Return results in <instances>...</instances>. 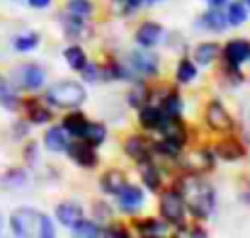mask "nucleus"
<instances>
[{
	"mask_svg": "<svg viewBox=\"0 0 250 238\" xmlns=\"http://www.w3.org/2000/svg\"><path fill=\"white\" fill-rule=\"evenodd\" d=\"M167 27L156 20V17H136L134 20V27L129 32V42L131 46H139V49H163V42H166Z\"/></svg>",
	"mask_w": 250,
	"mask_h": 238,
	"instance_id": "f8f14e48",
	"label": "nucleus"
},
{
	"mask_svg": "<svg viewBox=\"0 0 250 238\" xmlns=\"http://www.w3.org/2000/svg\"><path fill=\"white\" fill-rule=\"evenodd\" d=\"M192 32L199 37H226L231 32L224 7H204L192 20Z\"/></svg>",
	"mask_w": 250,
	"mask_h": 238,
	"instance_id": "a211bd4d",
	"label": "nucleus"
},
{
	"mask_svg": "<svg viewBox=\"0 0 250 238\" xmlns=\"http://www.w3.org/2000/svg\"><path fill=\"white\" fill-rule=\"evenodd\" d=\"M151 100V83L148 80H131L124 85V95H122V105L129 112H136L141 105H146Z\"/></svg>",
	"mask_w": 250,
	"mask_h": 238,
	"instance_id": "c756f323",
	"label": "nucleus"
},
{
	"mask_svg": "<svg viewBox=\"0 0 250 238\" xmlns=\"http://www.w3.org/2000/svg\"><path fill=\"white\" fill-rule=\"evenodd\" d=\"M39 141H42V149H44L46 156H51V158H63V153H66V149H68V144H71V136H68V131L61 127V122L54 119L51 124L44 127Z\"/></svg>",
	"mask_w": 250,
	"mask_h": 238,
	"instance_id": "393cba45",
	"label": "nucleus"
},
{
	"mask_svg": "<svg viewBox=\"0 0 250 238\" xmlns=\"http://www.w3.org/2000/svg\"><path fill=\"white\" fill-rule=\"evenodd\" d=\"M224 12H226V20H229L231 32H238V29H243V27L250 24V10H248V5L241 2V0H229L224 5Z\"/></svg>",
	"mask_w": 250,
	"mask_h": 238,
	"instance_id": "e433bc0d",
	"label": "nucleus"
},
{
	"mask_svg": "<svg viewBox=\"0 0 250 238\" xmlns=\"http://www.w3.org/2000/svg\"><path fill=\"white\" fill-rule=\"evenodd\" d=\"M172 170L214 175V173L219 170V158H216V151H214V141H211V136H202L199 141H194V144L182 153V158L177 160V165H175Z\"/></svg>",
	"mask_w": 250,
	"mask_h": 238,
	"instance_id": "423d86ee",
	"label": "nucleus"
},
{
	"mask_svg": "<svg viewBox=\"0 0 250 238\" xmlns=\"http://www.w3.org/2000/svg\"><path fill=\"white\" fill-rule=\"evenodd\" d=\"M32 131H34V127L17 112L15 114V119L10 122V127H7V134H10V141H15V144H22V141H27L29 136H32Z\"/></svg>",
	"mask_w": 250,
	"mask_h": 238,
	"instance_id": "79ce46f5",
	"label": "nucleus"
},
{
	"mask_svg": "<svg viewBox=\"0 0 250 238\" xmlns=\"http://www.w3.org/2000/svg\"><path fill=\"white\" fill-rule=\"evenodd\" d=\"M214 141V151H216V158L219 165H229V168H238L243 163L250 160V146L248 141L233 131V134H224V136H216L211 139Z\"/></svg>",
	"mask_w": 250,
	"mask_h": 238,
	"instance_id": "ddd939ff",
	"label": "nucleus"
},
{
	"mask_svg": "<svg viewBox=\"0 0 250 238\" xmlns=\"http://www.w3.org/2000/svg\"><path fill=\"white\" fill-rule=\"evenodd\" d=\"M61 7L76 17H83V20H102V2L100 0H63Z\"/></svg>",
	"mask_w": 250,
	"mask_h": 238,
	"instance_id": "72a5a7b5",
	"label": "nucleus"
},
{
	"mask_svg": "<svg viewBox=\"0 0 250 238\" xmlns=\"http://www.w3.org/2000/svg\"><path fill=\"white\" fill-rule=\"evenodd\" d=\"M20 102H22V92L12 85L7 73H0V109H5L7 114H17Z\"/></svg>",
	"mask_w": 250,
	"mask_h": 238,
	"instance_id": "473e14b6",
	"label": "nucleus"
},
{
	"mask_svg": "<svg viewBox=\"0 0 250 238\" xmlns=\"http://www.w3.org/2000/svg\"><path fill=\"white\" fill-rule=\"evenodd\" d=\"M236 199H238L241 207L250 209V173L236 175Z\"/></svg>",
	"mask_w": 250,
	"mask_h": 238,
	"instance_id": "49530a36",
	"label": "nucleus"
},
{
	"mask_svg": "<svg viewBox=\"0 0 250 238\" xmlns=\"http://www.w3.org/2000/svg\"><path fill=\"white\" fill-rule=\"evenodd\" d=\"M202 76H204V71L194 64V59L189 56V51L175 56L172 68H170V80L175 85H180L182 90H192V87H197L202 83Z\"/></svg>",
	"mask_w": 250,
	"mask_h": 238,
	"instance_id": "aec40b11",
	"label": "nucleus"
},
{
	"mask_svg": "<svg viewBox=\"0 0 250 238\" xmlns=\"http://www.w3.org/2000/svg\"><path fill=\"white\" fill-rule=\"evenodd\" d=\"M42 97L61 114V112H68V109L85 107L87 100H90V87L73 73V76H66V78L49 80L46 87L42 90Z\"/></svg>",
	"mask_w": 250,
	"mask_h": 238,
	"instance_id": "7ed1b4c3",
	"label": "nucleus"
},
{
	"mask_svg": "<svg viewBox=\"0 0 250 238\" xmlns=\"http://www.w3.org/2000/svg\"><path fill=\"white\" fill-rule=\"evenodd\" d=\"M139 2H141V5L146 7V10H151V0H139Z\"/></svg>",
	"mask_w": 250,
	"mask_h": 238,
	"instance_id": "864d4df0",
	"label": "nucleus"
},
{
	"mask_svg": "<svg viewBox=\"0 0 250 238\" xmlns=\"http://www.w3.org/2000/svg\"><path fill=\"white\" fill-rule=\"evenodd\" d=\"M163 2H170V0H151V10H153L156 5H163Z\"/></svg>",
	"mask_w": 250,
	"mask_h": 238,
	"instance_id": "603ef678",
	"label": "nucleus"
},
{
	"mask_svg": "<svg viewBox=\"0 0 250 238\" xmlns=\"http://www.w3.org/2000/svg\"><path fill=\"white\" fill-rule=\"evenodd\" d=\"M24 5L29 10H34V12H46V10H51L56 5V0H24Z\"/></svg>",
	"mask_w": 250,
	"mask_h": 238,
	"instance_id": "09e8293b",
	"label": "nucleus"
},
{
	"mask_svg": "<svg viewBox=\"0 0 250 238\" xmlns=\"http://www.w3.org/2000/svg\"><path fill=\"white\" fill-rule=\"evenodd\" d=\"M100 2H102V20H117V22H131L146 10L139 0H100Z\"/></svg>",
	"mask_w": 250,
	"mask_h": 238,
	"instance_id": "cd10ccee",
	"label": "nucleus"
},
{
	"mask_svg": "<svg viewBox=\"0 0 250 238\" xmlns=\"http://www.w3.org/2000/svg\"><path fill=\"white\" fill-rule=\"evenodd\" d=\"M68 236L71 238H102V224H97L90 216H83L78 224H73L68 229Z\"/></svg>",
	"mask_w": 250,
	"mask_h": 238,
	"instance_id": "a19ab883",
	"label": "nucleus"
},
{
	"mask_svg": "<svg viewBox=\"0 0 250 238\" xmlns=\"http://www.w3.org/2000/svg\"><path fill=\"white\" fill-rule=\"evenodd\" d=\"M134 114V127L136 129H141V131H146V134H158L163 127L167 124V117L166 112L158 107V102H153V100H148L146 105H141L136 112H131Z\"/></svg>",
	"mask_w": 250,
	"mask_h": 238,
	"instance_id": "b1692460",
	"label": "nucleus"
},
{
	"mask_svg": "<svg viewBox=\"0 0 250 238\" xmlns=\"http://www.w3.org/2000/svg\"><path fill=\"white\" fill-rule=\"evenodd\" d=\"M20 146H22V165L29 168V170L34 173V170L44 163V149H42V141L34 139V136H29V139L22 141Z\"/></svg>",
	"mask_w": 250,
	"mask_h": 238,
	"instance_id": "58836bf2",
	"label": "nucleus"
},
{
	"mask_svg": "<svg viewBox=\"0 0 250 238\" xmlns=\"http://www.w3.org/2000/svg\"><path fill=\"white\" fill-rule=\"evenodd\" d=\"M7 78L12 80V85L22 95H32V92H42L46 87V83L51 80V73H49V68L42 61L24 59V61H17L7 71Z\"/></svg>",
	"mask_w": 250,
	"mask_h": 238,
	"instance_id": "0eeeda50",
	"label": "nucleus"
},
{
	"mask_svg": "<svg viewBox=\"0 0 250 238\" xmlns=\"http://www.w3.org/2000/svg\"><path fill=\"white\" fill-rule=\"evenodd\" d=\"M151 100L158 102V107L166 112L167 119H185L189 117V100L180 85L170 78H158L151 83Z\"/></svg>",
	"mask_w": 250,
	"mask_h": 238,
	"instance_id": "39448f33",
	"label": "nucleus"
},
{
	"mask_svg": "<svg viewBox=\"0 0 250 238\" xmlns=\"http://www.w3.org/2000/svg\"><path fill=\"white\" fill-rule=\"evenodd\" d=\"M39 216H42V209L37 207H27V204L17 207L7 216V231L15 238H34L39 229Z\"/></svg>",
	"mask_w": 250,
	"mask_h": 238,
	"instance_id": "6ab92c4d",
	"label": "nucleus"
},
{
	"mask_svg": "<svg viewBox=\"0 0 250 238\" xmlns=\"http://www.w3.org/2000/svg\"><path fill=\"white\" fill-rule=\"evenodd\" d=\"M32 182V170L24 165H12L0 175V187L5 190H24Z\"/></svg>",
	"mask_w": 250,
	"mask_h": 238,
	"instance_id": "c9c22d12",
	"label": "nucleus"
},
{
	"mask_svg": "<svg viewBox=\"0 0 250 238\" xmlns=\"http://www.w3.org/2000/svg\"><path fill=\"white\" fill-rule=\"evenodd\" d=\"M156 214L170 226V231L177 229V226H182L185 221H189L185 197H182V192L177 190V185H172L170 180H167L166 187L156 195Z\"/></svg>",
	"mask_w": 250,
	"mask_h": 238,
	"instance_id": "1a4fd4ad",
	"label": "nucleus"
},
{
	"mask_svg": "<svg viewBox=\"0 0 250 238\" xmlns=\"http://www.w3.org/2000/svg\"><path fill=\"white\" fill-rule=\"evenodd\" d=\"M61 59H63V66L71 71V73H81L85 68V64L92 59L87 44H81V42H66V46L61 49Z\"/></svg>",
	"mask_w": 250,
	"mask_h": 238,
	"instance_id": "c85d7f7f",
	"label": "nucleus"
},
{
	"mask_svg": "<svg viewBox=\"0 0 250 238\" xmlns=\"http://www.w3.org/2000/svg\"><path fill=\"white\" fill-rule=\"evenodd\" d=\"M112 202H114V209H117V216H122V219H134V216H139V214H144V212H148V204H151V195L131 177L114 197H112Z\"/></svg>",
	"mask_w": 250,
	"mask_h": 238,
	"instance_id": "9b49d317",
	"label": "nucleus"
},
{
	"mask_svg": "<svg viewBox=\"0 0 250 238\" xmlns=\"http://www.w3.org/2000/svg\"><path fill=\"white\" fill-rule=\"evenodd\" d=\"M117 151H119V158L124 160L126 165H139L141 160L153 158V134H146L141 129H126L122 136H119V144H117Z\"/></svg>",
	"mask_w": 250,
	"mask_h": 238,
	"instance_id": "9d476101",
	"label": "nucleus"
},
{
	"mask_svg": "<svg viewBox=\"0 0 250 238\" xmlns=\"http://www.w3.org/2000/svg\"><path fill=\"white\" fill-rule=\"evenodd\" d=\"M189 56L194 59V64L209 73L216 68V64L221 61V39L219 37H202L199 42H194L189 46Z\"/></svg>",
	"mask_w": 250,
	"mask_h": 238,
	"instance_id": "4be33fe9",
	"label": "nucleus"
},
{
	"mask_svg": "<svg viewBox=\"0 0 250 238\" xmlns=\"http://www.w3.org/2000/svg\"><path fill=\"white\" fill-rule=\"evenodd\" d=\"M7 229V219L2 216V212H0V236H2V231Z\"/></svg>",
	"mask_w": 250,
	"mask_h": 238,
	"instance_id": "3c124183",
	"label": "nucleus"
},
{
	"mask_svg": "<svg viewBox=\"0 0 250 238\" xmlns=\"http://www.w3.org/2000/svg\"><path fill=\"white\" fill-rule=\"evenodd\" d=\"M20 114L34 127V129H44L46 124H51L54 119H59V112L42 97V92H32V95H22L20 102Z\"/></svg>",
	"mask_w": 250,
	"mask_h": 238,
	"instance_id": "f3484780",
	"label": "nucleus"
},
{
	"mask_svg": "<svg viewBox=\"0 0 250 238\" xmlns=\"http://www.w3.org/2000/svg\"><path fill=\"white\" fill-rule=\"evenodd\" d=\"M100 151H102V149L92 146V144L85 141V139H71V144H68L63 158L68 160L76 170H81L85 175H95V173L104 165Z\"/></svg>",
	"mask_w": 250,
	"mask_h": 238,
	"instance_id": "4468645a",
	"label": "nucleus"
},
{
	"mask_svg": "<svg viewBox=\"0 0 250 238\" xmlns=\"http://www.w3.org/2000/svg\"><path fill=\"white\" fill-rule=\"evenodd\" d=\"M109 136H112V127L107 119H100V117H92L90 124H87V131H85V141H90L92 146L102 149L109 144Z\"/></svg>",
	"mask_w": 250,
	"mask_h": 238,
	"instance_id": "4c0bfd02",
	"label": "nucleus"
},
{
	"mask_svg": "<svg viewBox=\"0 0 250 238\" xmlns=\"http://www.w3.org/2000/svg\"><path fill=\"white\" fill-rule=\"evenodd\" d=\"M189 46H192V42H189V37H187L185 32H180V29H167L166 42H163V49H161V51H170V54L180 56V54H187Z\"/></svg>",
	"mask_w": 250,
	"mask_h": 238,
	"instance_id": "ea45409f",
	"label": "nucleus"
},
{
	"mask_svg": "<svg viewBox=\"0 0 250 238\" xmlns=\"http://www.w3.org/2000/svg\"><path fill=\"white\" fill-rule=\"evenodd\" d=\"M87 216L95 219L97 224H107V221H112V219L117 216L114 202H112L109 197H102V195L92 197L90 204H87Z\"/></svg>",
	"mask_w": 250,
	"mask_h": 238,
	"instance_id": "f704fd0d",
	"label": "nucleus"
},
{
	"mask_svg": "<svg viewBox=\"0 0 250 238\" xmlns=\"http://www.w3.org/2000/svg\"><path fill=\"white\" fill-rule=\"evenodd\" d=\"M221 61L250 68V37L246 34H231L221 39Z\"/></svg>",
	"mask_w": 250,
	"mask_h": 238,
	"instance_id": "5701e85b",
	"label": "nucleus"
},
{
	"mask_svg": "<svg viewBox=\"0 0 250 238\" xmlns=\"http://www.w3.org/2000/svg\"><path fill=\"white\" fill-rule=\"evenodd\" d=\"M131 177H134V175H131V165H126L124 160H122V163H104V165L95 173L97 195L112 199Z\"/></svg>",
	"mask_w": 250,
	"mask_h": 238,
	"instance_id": "2eb2a0df",
	"label": "nucleus"
},
{
	"mask_svg": "<svg viewBox=\"0 0 250 238\" xmlns=\"http://www.w3.org/2000/svg\"><path fill=\"white\" fill-rule=\"evenodd\" d=\"M42 44H44V34L37 32V29H24V32H17V34L10 37V46L20 56H29V54L39 51Z\"/></svg>",
	"mask_w": 250,
	"mask_h": 238,
	"instance_id": "2f4dec72",
	"label": "nucleus"
},
{
	"mask_svg": "<svg viewBox=\"0 0 250 238\" xmlns=\"http://www.w3.org/2000/svg\"><path fill=\"white\" fill-rule=\"evenodd\" d=\"M122 56L131 71L134 80H153L166 76V61L161 49H139V46H124Z\"/></svg>",
	"mask_w": 250,
	"mask_h": 238,
	"instance_id": "20e7f679",
	"label": "nucleus"
},
{
	"mask_svg": "<svg viewBox=\"0 0 250 238\" xmlns=\"http://www.w3.org/2000/svg\"><path fill=\"white\" fill-rule=\"evenodd\" d=\"M34 173H37V180H39V182H44V185H59V182H63V180H66L63 168H59L56 163H42Z\"/></svg>",
	"mask_w": 250,
	"mask_h": 238,
	"instance_id": "c03bdc74",
	"label": "nucleus"
},
{
	"mask_svg": "<svg viewBox=\"0 0 250 238\" xmlns=\"http://www.w3.org/2000/svg\"><path fill=\"white\" fill-rule=\"evenodd\" d=\"M54 22L63 37V42H81V44H92L100 39V22L102 20H83L76 17L71 12H66L63 7L56 10Z\"/></svg>",
	"mask_w": 250,
	"mask_h": 238,
	"instance_id": "6e6552de",
	"label": "nucleus"
},
{
	"mask_svg": "<svg viewBox=\"0 0 250 238\" xmlns=\"http://www.w3.org/2000/svg\"><path fill=\"white\" fill-rule=\"evenodd\" d=\"M51 214H54L59 229H66L68 231L73 224H78L83 216H87V207H85L81 199H76V197H63V199H59L54 204Z\"/></svg>",
	"mask_w": 250,
	"mask_h": 238,
	"instance_id": "a878e982",
	"label": "nucleus"
},
{
	"mask_svg": "<svg viewBox=\"0 0 250 238\" xmlns=\"http://www.w3.org/2000/svg\"><path fill=\"white\" fill-rule=\"evenodd\" d=\"M170 182L177 185V190L185 197L187 204V216L192 221H204L209 224L216 212H219V187L211 180V175H202V173H180L172 170Z\"/></svg>",
	"mask_w": 250,
	"mask_h": 238,
	"instance_id": "f257e3e1",
	"label": "nucleus"
},
{
	"mask_svg": "<svg viewBox=\"0 0 250 238\" xmlns=\"http://www.w3.org/2000/svg\"><path fill=\"white\" fill-rule=\"evenodd\" d=\"M134 173V180L151 195V197H156L163 187L167 185V180H170V175H172V170L170 168H166L161 160L156 158H148V160H141L139 165H134L131 168Z\"/></svg>",
	"mask_w": 250,
	"mask_h": 238,
	"instance_id": "dca6fc26",
	"label": "nucleus"
},
{
	"mask_svg": "<svg viewBox=\"0 0 250 238\" xmlns=\"http://www.w3.org/2000/svg\"><path fill=\"white\" fill-rule=\"evenodd\" d=\"M131 234L139 238H163V236H170V226H167L166 221L153 212V214H148V212H144V214H139V216H134L131 221Z\"/></svg>",
	"mask_w": 250,
	"mask_h": 238,
	"instance_id": "bb28decb",
	"label": "nucleus"
},
{
	"mask_svg": "<svg viewBox=\"0 0 250 238\" xmlns=\"http://www.w3.org/2000/svg\"><path fill=\"white\" fill-rule=\"evenodd\" d=\"M211 73H214L211 83L216 85V90L221 95L236 92L248 83V68H241V66H233V64H226V61H219Z\"/></svg>",
	"mask_w": 250,
	"mask_h": 238,
	"instance_id": "412c9836",
	"label": "nucleus"
},
{
	"mask_svg": "<svg viewBox=\"0 0 250 238\" xmlns=\"http://www.w3.org/2000/svg\"><path fill=\"white\" fill-rule=\"evenodd\" d=\"M241 2H246V5H248V10H250V0H241Z\"/></svg>",
	"mask_w": 250,
	"mask_h": 238,
	"instance_id": "5fc2aeb1",
	"label": "nucleus"
},
{
	"mask_svg": "<svg viewBox=\"0 0 250 238\" xmlns=\"http://www.w3.org/2000/svg\"><path fill=\"white\" fill-rule=\"evenodd\" d=\"M199 129L216 139V136H224V134H233L238 131V114L236 109L224 100V95L216 90L211 95H204L199 100V107H197V119Z\"/></svg>",
	"mask_w": 250,
	"mask_h": 238,
	"instance_id": "f03ea898",
	"label": "nucleus"
},
{
	"mask_svg": "<svg viewBox=\"0 0 250 238\" xmlns=\"http://www.w3.org/2000/svg\"><path fill=\"white\" fill-rule=\"evenodd\" d=\"M229 0H202V5L204 7H224Z\"/></svg>",
	"mask_w": 250,
	"mask_h": 238,
	"instance_id": "8fccbe9b",
	"label": "nucleus"
},
{
	"mask_svg": "<svg viewBox=\"0 0 250 238\" xmlns=\"http://www.w3.org/2000/svg\"><path fill=\"white\" fill-rule=\"evenodd\" d=\"M59 236V224L54 219V214L42 212L39 216V229H37V238H56Z\"/></svg>",
	"mask_w": 250,
	"mask_h": 238,
	"instance_id": "de8ad7c7",
	"label": "nucleus"
},
{
	"mask_svg": "<svg viewBox=\"0 0 250 238\" xmlns=\"http://www.w3.org/2000/svg\"><path fill=\"white\" fill-rule=\"evenodd\" d=\"M90 119H92V117L85 112V107L68 109V112H61V114H59V122H61V127L68 131L71 139H83L85 131H87Z\"/></svg>",
	"mask_w": 250,
	"mask_h": 238,
	"instance_id": "7c9ffc66",
	"label": "nucleus"
},
{
	"mask_svg": "<svg viewBox=\"0 0 250 238\" xmlns=\"http://www.w3.org/2000/svg\"><path fill=\"white\" fill-rule=\"evenodd\" d=\"M131 224L129 219H122V216H114L112 221L102 224V238H131Z\"/></svg>",
	"mask_w": 250,
	"mask_h": 238,
	"instance_id": "37998d69",
	"label": "nucleus"
},
{
	"mask_svg": "<svg viewBox=\"0 0 250 238\" xmlns=\"http://www.w3.org/2000/svg\"><path fill=\"white\" fill-rule=\"evenodd\" d=\"M78 78L83 80L87 87L102 85V73H100V61H97V56H92V59L85 64V68L78 73Z\"/></svg>",
	"mask_w": 250,
	"mask_h": 238,
	"instance_id": "a18cd8bd",
	"label": "nucleus"
}]
</instances>
